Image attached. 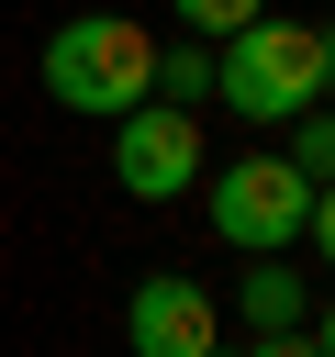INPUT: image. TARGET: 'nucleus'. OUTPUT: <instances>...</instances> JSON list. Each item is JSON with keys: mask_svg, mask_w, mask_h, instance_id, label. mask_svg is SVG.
<instances>
[{"mask_svg": "<svg viewBox=\"0 0 335 357\" xmlns=\"http://www.w3.org/2000/svg\"><path fill=\"white\" fill-rule=\"evenodd\" d=\"M246 357H324V346H302V335H257Z\"/></svg>", "mask_w": 335, "mask_h": 357, "instance_id": "obj_11", "label": "nucleus"}, {"mask_svg": "<svg viewBox=\"0 0 335 357\" xmlns=\"http://www.w3.org/2000/svg\"><path fill=\"white\" fill-rule=\"evenodd\" d=\"M145 89H156V33H145L134 11H67V22L45 33V100L112 123V112H134Z\"/></svg>", "mask_w": 335, "mask_h": 357, "instance_id": "obj_1", "label": "nucleus"}, {"mask_svg": "<svg viewBox=\"0 0 335 357\" xmlns=\"http://www.w3.org/2000/svg\"><path fill=\"white\" fill-rule=\"evenodd\" d=\"M324 100H335V33H324Z\"/></svg>", "mask_w": 335, "mask_h": 357, "instance_id": "obj_12", "label": "nucleus"}, {"mask_svg": "<svg viewBox=\"0 0 335 357\" xmlns=\"http://www.w3.org/2000/svg\"><path fill=\"white\" fill-rule=\"evenodd\" d=\"M201 212H212V234L234 257H279L302 234V212H313V178L290 156H234V167H201Z\"/></svg>", "mask_w": 335, "mask_h": 357, "instance_id": "obj_3", "label": "nucleus"}, {"mask_svg": "<svg viewBox=\"0 0 335 357\" xmlns=\"http://www.w3.org/2000/svg\"><path fill=\"white\" fill-rule=\"evenodd\" d=\"M156 89H168V100H201V89H212V45H201V33H190V45H156Z\"/></svg>", "mask_w": 335, "mask_h": 357, "instance_id": "obj_8", "label": "nucleus"}, {"mask_svg": "<svg viewBox=\"0 0 335 357\" xmlns=\"http://www.w3.org/2000/svg\"><path fill=\"white\" fill-rule=\"evenodd\" d=\"M279 156H290V167H302V178L324 190V178H335V100H302V112H290V145H279Z\"/></svg>", "mask_w": 335, "mask_h": 357, "instance_id": "obj_7", "label": "nucleus"}, {"mask_svg": "<svg viewBox=\"0 0 335 357\" xmlns=\"http://www.w3.org/2000/svg\"><path fill=\"white\" fill-rule=\"evenodd\" d=\"M112 178H123L134 201L201 190V123H190V100H134V112H112Z\"/></svg>", "mask_w": 335, "mask_h": 357, "instance_id": "obj_4", "label": "nucleus"}, {"mask_svg": "<svg viewBox=\"0 0 335 357\" xmlns=\"http://www.w3.org/2000/svg\"><path fill=\"white\" fill-rule=\"evenodd\" d=\"M212 100H234L246 123H290L302 100H324V33L279 22V11L212 33Z\"/></svg>", "mask_w": 335, "mask_h": 357, "instance_id": "obj_2", "label": "nucleus"}, {"mask_svg": "<svg viewBox=\"0 0 335 357\" xmlns=\"http://www.w3.org/2000/svg\"><path fill=\"white\" fill-rule=\"evenodd\" d=\"M246 324H257V335H302V279H290L279 257L246 268Z\"/></svg>", "mask_w": 335, "mask_h": 357, "instance_id": "obj_6", "label": "nucleus"}, {"mask_svg": "<svg viewBox=\"0 0 335 357\" xmlns=\"http://www.w3.org/2000/svg\"><path fill=\"white\" fill-rule=\"evenodd\" d=\"M123 346H134V357H212V290L179 279V268L134 279V301H123Z\"/></svg>", "mask_w": 335, "mask_h": 357, "instance_id": "obj_5", "label": "nucleus"}, {"mask_svg": "<svg viewBox=\"0 0 335 357\" xmlns=\"http://www.w3.org/2000/svg\"><path fill=\"white\" fill-rule=\"evenodd\" d=\"M168 11H179V22H190V33L212 45V33H234V22H257L268 0H168Z\"/></svg>", "mask_w": 335, "mask_h": 357, "instance_id": "obj_9", "label": "nucleus"}, {"mask_svg": "<svg viewBox=\"0 0 335 357\" xmlns=\"http://www.w3.org/2000/svg\"><path fill=\"white\" fill-rule=\"evenodd\" d=\"M302 234H313V245H324V257H335V178H324V190H313V212H302Z\"/></svg>", "mask_w": 335, "mask_h": 357, "instance_id": "obj_10", "label": "nucleus"}, {"mask_svg": "<svg viewBox=\"0 0 335 357\" xmlns=\"http://www.w3.org/2000/svg\"><path fill=\"white\" fill-rule=\"evenodd\" d=\"M313 346H324V357H335V312H324V335H313Z\"/></svg>", "mask_w": 335, "mask_h": 357, "instance_id": "obj_13", "label": "nucleus"}]
</instances>
